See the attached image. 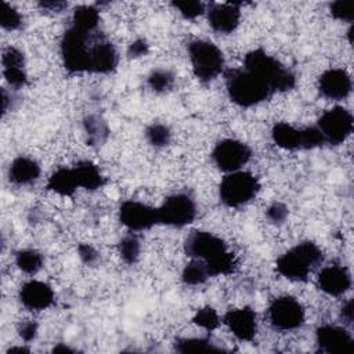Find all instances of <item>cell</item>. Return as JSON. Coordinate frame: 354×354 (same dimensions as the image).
<instances>
[{"label":"cell","instance_id":"1","mask_svg":"<svg viewBox=\"0 0 354 354\" xmlns=\"http://www.w3.org/2000/svg\"><path fill=\"white\" fill-rule=\"evenodd\" d=\"M184 252L191 259L202 260L210 277L230 275L238 267L236 257L228 250L227 243L213 232L194 230L184 242Z\"/></svg>","mask_w":354,"mask_h":354},{"label":"cell","instance_id":"2","mask_svg":"<svg viewBox=\"0 0 354 354\" xmlns=\"http://www.w3.org/2000/svg\"><path fill=\"white\" fill-rule=\"evenodd\" d=\"M102 35L100 29L86 30L69 25L59 43L64 68L69 73H90V55Z\"/></svg>","mask_w":354,"mask_h":354},{"label":"cell","instance_id":"3","mask_svg":"<svg viewBox=\"0 0 354 354\" xmlns=\"http://www.w3.org/2000/svg\"><path fill=\"white\" fill-rule=\"evenodd\" d=\"M224 80L230 100L241 108L261 104L274 94L263 79L243 66L224 71Z\"/></svg>","mask_w":354,"mask_h":354},{"label":"cell","instance_id":"4","mask_svg":"<svg viewBox=\"0 0 354 354\" xmlns=\"http://www.w3.org/2000/svg\"><path fill=\"white\" fill-rule=\"evenodd\" d=\"M324 261V252L311 242L303 241L288 249L275 261V270L289 281L306 282L310 274Z\"/></svg>","mask_w":354,"mask_h":354},{"label":"cell","instance_id":"5","mask_svg":"<svg viewBox=\"0 0 354 354\" xmlns=\"http://www.w3.org/2000/svg\"><path fill=\"white\" fill-rule=\"evenodd\" d=\"M243 68L263 79L274 93H285L296 86L295 73L263 48L249 51L243 58Z\"/></svg>","mask_w":354,"mask_h":354},{"label":"cell","instance_id":"6","mask_svg":"<svg viewBox=\"0 0 354 354\" xmlns=\"http://www.w3.org/2000/svg\"><path fill=\"white\" fill-rule=\"evenodd\" d=\"M188 58L191 61L195 77L202 83H210L224 73L223 51L209 40H192L188 47Z\"/></svg>","mask_w":354,"mask_h":354},{"label":"cell","instance_id":"7","mask_svg":"<svg viewBox=\"0 0 354 354\" xmlns=\"http://www.w3.org/2000/svg\"><path fill=\"white\" fill-rule=\"evenodd\" d=\"M260 191L259 178L243 170L227 173L218 187L220 201L227 207H241L257 196Z\"/></svg>","mask_w":354,"mask_h":354},{"label":"cell","instance_id":"8","mask_svg":"<svg viewBox=\"0 0 354 354\" xmlns=\"http://www.w3.org/2000/svg\"><path fill=\"white\" fill-rule=\"evenodd\" d=\"M353 126L354 119L351 112L340 105L325 111L317 122V127L321 131L325 144L332 145L343 144L350 137Z\"/></svg>","mask_w":354,"mask_h":354},{"label":"cell","instance_id":"9","mask_svg":"<svg viewBox=\"0 0 354 354\" xmlns=\"http://www.w3.org/2000/svg\"><path fill=\"white\" fill-rule=\"evenodd\" d=\"M156 209L159 223L174 228H183L191 224L196 217L195 201L183 192L167 196Z\"/></svg>","mask_w":354,"mask_h":354},{"label":"cell","instance_id":"10","mask_svg":"<svg viewBox=\"0 0 354 354\" xmlns=\"http://www.w3.org/2000/svg\"><path fill=\"white\" fill-rule=\"evenodd\" d=\"M268 321L278 330L299 329L306 319V313L299 300L292 296L275 297L267 310Z\"/></svg>","mask_w":354,"mask_h":354},{"label":"cell","instance_id":"11","mask_svg":"<svg viewBox=\"0 0 354 354\" xmlns=\"http://www.w3.org/2000/svg\"><path fill=\"white\" fill-rule=\"evenodd\" d=\"M210 156L218 170L232 173L241 170L250 160L252 149L239 140L224 138L214 145Z\"/></svg>","mask_w":354,"mask_h":354},{"label":"cell","instance_id":"12","mask_svg":"<svg viewBox=\"0 0 354 354\" xmlns=\"http://www.w3.org/2000/svg\"><path fill=\"white\" fill-rule=\"evenodd\" d=\"M119 221L130 232H141L151 230L159 223L158 209L138 202V201H124L119 206Z\"/></svg>","mask_w":354,"mask_h":354},{"label":"cell","instance_id":"13","mask_svg":"<svg viewBox=\"0 0 354 354\" xmlns=\"http://www.w3.org/2000/svg\"><path fill=\"white\" fill-rule=\"evenodd\" d=\"M315 342L318 351L325 354H350L353 351V336L344 326L332 324L318 326Z\"/></svg>","mask_w":354,"mask_h":354},{"label":"cell","instance_id":"14","mask_svg":"<svg viewBox=\"0 0 354 354\" xmlns=\"http://www.w3.org/2000/svg\"><path fill=\"white\" fill-rule=\"evenodd\" d=\"M317 88L324 98L339 101L350 95L353 88L351 76L342 68H330L324 71L317 82Z\"/></svg>","mask_w":354,"mask_h":354},{"label":"cell","instance_id":"15","mask_svg":"<svg viewBox=\"0 0 354 354\" xmlns=\"http://www.w3.org/2000/svg\"><path fill=\"white\" fill-rule=\"evenodd\" d=\"M223 322L241 342H252L257 335V315L248 306L228 310L223 317Z\"/></svg>","mask_w":354,"mask_h":354},{"label":"cell","instance_id":"16","mask_svg":"<svg viewBox=\"0 0 354 354\" xmlns=\"http://www.w3.org/2000/svg\"><path fill=\"white\" fill-rule=\"evenodd\" d=\"M241 3H210L206 17L210 28L223 35L232 33L241 21Z\"/></svg>","mask_w":354,"mask_h":354},{"label":"cell","instance_id":"17","mask_svg":"<svg viewBox=\"0 0 354 354\" xmlns=\"http://www.w3.org/2000/svg\"><path fill=\"white\" fill-rule=\"evenodd\" d=\"M18 299L25 308L30 311H43L54 304L55 295L48 283L30 279L21 286Z\"/></svg>","mask_w":354,"mask_h":354},{"label":"cell","instance_id":"18","mask_svg":"<svg viewBox=\"0 0 354 354\" xmlns=\"http://www.w3.org/2000/svg\"><path fill=\"white\" fill-rule=\"evenodd\" d=\"M317 286L329 296H342L351 288V274L344 266H326L318 272Z\"/></svg>","mask_w":354,"mask_h":354},{"label":"cell","instance_id":"19","mask_svg":"<svg viewBox=\"0 0 354 354\" xmlns=\"http://www.w3.org/2000/svg\"><path fill=\"white\" fill-rule=\"evenodd\" d=\"M40 165L29 156H17L8 167V180L15 185H30L39 180Z\"/></svg>","mask_w":354,"mask_h":354},{"label":"cell","instance_id":"20","mask_svg":"<svg viewBox=\"0 0 354 354\" xmlns=\"http://www.w3.org/2000/svg\"><path fill=\"white\" fill-rule=\"evenodd\" d=\"M272 141L282 149H304V129H297L286 122L275 123L271 130Z\"/></svg>","mask_w":354,"mask_h":354},{"label":"cell","instance_id":"21","mask_svg":"<svg viewBox=\"0 0 354 354\" xmlns=\"http://www.w3.org/2000/svg\"><path fill=\"white\" fill-rule=\"evenodd\" d=\"M72 169L76 176L79 188L87 191H97L104 187L105 177L101 173L100 167L91 160H80Z\"/></svg>","mask_w":354,"mask_h":354},{"label":"cell","instance_id":"22","mask_svg":"<svg viewBox=\"0 0 354 354\" xmlns=\"http://www.w3.org/2000/svg\"><path fill=\"white\" fill-rule=\"evenodd\" d=\"M77 188L79 184L72 167H59L47 180V189L61 196H72Z\"/></svg>","mask_w":354,"mask_h":354},{"label":"cell","instance_id":"23","mask_svg":"<svg viewBox=\"0 0 354 354\" xmlns=\"http://www.w3.org/2000/svg\"><path fill=\"white\" fill-rule=\"evenodd\" d=\"M83 129L87 137L86 138L87 145L90 147H101L109 136V129L106 122L98 115L86 116L83 120Z\"/></svg>","mask_w":354,"mask_h":354},{"label":"cell","instance_id":"24","mask_svg":"<svg viewBox=\"0 0 354 354\" xmlns=\"http://www.w3.org/2000/svg\"><path fill=\"white\" fill-rule=\"evenodd\" d=\"M71 25L86 29V30H95L100 26V11L93 4H83L77 6L72 14Z\"/></svg>","mask_w":354,"mask_h":354},{"label":"cell","instance_id":"25","mask_svg":"<svg viewBox=\"0 0 354 354\" xmlns=\"http://www.w3.org/2000/svg\"><path fill=\"white\" fill-rule=\"evenodd\" d=\"M15 264L19 271L28 275H35L43 268L44 257L36 249H21L15 253Z\"/></svg>","mask_w":354,"mask_h":354},{"label":"cell","instance_id":"26","mask_svg":"<svg viewBox=\"0 0 354 354\" xmlns=\"http://www.w3.org/2000/svg\"><path fill=\"white\" fill-rule=\"evenodd\" d=\"M174 350L178 353H202V351H213L220 353L224 348L217 347L207 337H178L173 343Z\"/></svg>","mask_w":354,"mask_h":354},{"label":"cell","instance_id":"27","mask_svg":"<svg viewBox=\"0 0 354 354\" xmlns=\"http://www.w3.org/2000/svg\"><path fill=\"white\" fill-rule=\"evenodd\" d=\"M209 278L212 277L206 264L198 259H192L188 264H185L181 272V281L187 286L203 285Z\"/></svg>","mask_w":354,"mask_h":354},{"label":"cell","instance_id":"28","mask_svg":"<svg viewBox=\"0 0 354 354\" xmlns=\"http://www.w3.org/2000/svg\"><path fill=\"white\" fill-rule=\"evenodd\" d=\"M118 252H119L120 259L126 264H129V266L136 264L138 261L140 253H141V243H140L138 236L133 232L123 236L118 243Z\"/></svg>","mask_w":354,"mask_h":354},{"label":"cell","instance_id":"29","mask_svg":"<svg viewBox=\"0 0 354 354\" xmlns=\"http://www.w3.org/2000/svg\"><path fill=\"white\" fill-rule=\"evenodd\" d=\"M174 80H176L174 73L163 68L153 69L147 77V83L149 88L155 93H166L171 90L174 86Z\"/></svg>","mask_w":354,"mask_h":354},{"label":"cell","instance_id":"30","mask_svg":"<svg viewBox=\"0 0 354 354\" xmlns=\"http://www.w3.org/2000/svg\"><path fill=\"white\" fill-rule=\"evenodd\" d=\"M145 138L155 148L166 147L171 140L170 129L163 123H152L145 129Z\"/></svg>","mask_w":354,"mask_h":354},{"label":"cell","instance_id":"31","mask_svg":"<svg viewBox=\"0 0 354 354\" xmlns=\"http://www.w3.org/2000/svg\"><path fill=\"white\" fill-rule=\"evenodd\" d=\"M192 322L196 326H199V328H202L205 330L212 332L216 328H218L221 319H220L217 311L213 307L206 306V307H202V308L196 310V313H195V315L192 318Z\"/></svg>","mask_w":354,"mask_h":354},{"label":"cell","instance_id":"32","mask_svg":"<svg viewBox=\"0 0 354 354\" xmlns=\"http://www.w3.org/2000/svg\"><path fill=\"white\" fill-rule=\"evenodd\" d=\"M171 6L181 14L185 19H195L206 14V4L199 0H177L171 1Z\"/></svg>","mask_w":354,"mask_h":354},{"label":"cell","instance_id":"33","mask_svg":"<svg viewBox=\"0 0 354 354\" xmlns=\"http://www.w3.org/2000/svg\"><path fill=\"white\" fill-rule=\"evenodd\" d=\"M0 8V25L6 30H17L22 26V15L17 8H14L11 4L1 1Z\"/></svg>","mask_w":354,"mask_h":354},{"label":"cell","instance_id":"34","mask_svg":"<svg viewBox=\"0 0 354 354\" xmlns=\"http://www.w3.org/2000/svg\"><path fill=\"white\" fill-rule=\"evenodd\" d=\"M1 65H3V68H22V69H25V55L19 48H17L14 46H8L3 50Z\"/></svg>","mask_w":354,"mask_h":354},{"label":"cell","instance_id":"35","mask_svg":"<svg viewBox=\"0 0 354 354\" xmlns=\"http://www.w3.org/2000/svg\"><path fill=\"white\" fill-rule=\"evenodd\" d=\"M3 76L7 84L15 90L22 88L28 84L26 71L22 68H3Z\"/></svg>","mask_w":354,"mask_h":354},{"label":"cell","instance_id":"36","mask_svg":"<svg viewBox=\"0 0 354 354\" xmlns=\"http://www.w3.org/2000/svg\"><path fill=\"white\" fill-rule=\"evenodd\" d=\"M329 11L335 19L344 21V22H353V19H354V11L351 8V4L347 1L337 0V1L330 3Z\"/></svg>","mask_w":354,"mask_h":354},{"label":"cell","instance_id":"37","mask_svg":"<svg viewBox=\"0 0 354 354\" xmlns=\"http://www.w3.org/2000/svg\"><path fill=\"white\" fill-rule=\"evenodd\" d=\"M288 214H289V209L282 202H272L266 210L267 220L275 225L285 223V220L288 218Z\"/></svg>","mask_w":354,"mask_h":354},{"label":"cell","instance_id":"38","mask_svg":"<svg viewBox=\"0 0 354 354\" xmlns=\"http://www.w3.org/2000/svg\"><path fill=\"white\" fill-rule=\"evenodd\" d=\"M149 53V44L145 39L140 37L131 41L127 47V57L129 58H141Z\"/></svg>","mask_w":354,"mask_h":354},{"label":"cell","instance_id":"39","mask_svg":"<svg viewBox=\"0 0 354 354\" xmlns=\"http://www.w3.org/2000/svg\"><path fill=\"white\" fill-rule=\"evenodd\" d=\"M37 330H39V326H37V324H36L35 321H30V319H29V321H24V322H21L19 326H18V336H19L24 342L29 343V342H32V340L36 339Z\"/></svg>","mask_w":354,"mask_h":354},{"label":"cell","instance_id":"40","mask_svg":"<svg viewBox=\"0 0 354 354\" xmlns=\"http://www.w3.org/2000/svg\"><path fill=\"white\" fill-rule=\"evenodd\" d=\"M79 257L86 264H94L98 260V252L88 243H80L77 246Z\"/></svg>","mask_w":354,"mask_h":354},{"label":"cell","instance_id":"41","mask_svg":"<svg viewBox=\"0 0 354 354\" xmlns=\"http://www.w3.org/2000/svg\"><path fill=\"white\" fill-rule=\"evenodd\" d=\"M37 6L44 10V11H50V12H61L68 7L66 1H61V0H44V1H39Z\"/></svg>","mask_w":354,"mask_h":354},{"label":"cell","instance_id":"42","mask_svg":"<svg viewBox=\"0 0 354 354\" xmlns=\"http://www.w3.org/2000/svg\"><path fill=\"white\" fill-rule=\"evenodd\" d=\"M340 318L343 319V322L346 325H351L353 324V318H354V300L348 299L340 308Z\"/></svg>","mask_w":354,"mask_h":354},{"label":"cell","instance_id":"43","mask_svg":"<svg viewBox=\"0 0 354 354\" xmlns=\"http://www.w3.org/2000/svg\"><path fill=\"white\" fill-rule=\"evenodd\" d=\"M1 102H3V116H4L10 108V102L12 104V95H11V93L8 94L6 88L1 90Z\"/></svg>","mask_w":354,"mask_h":354},{"label":"cell","instance_id":"44","mask_svg":"<svg viewBox=\"0 0 354 354\" xmlns=\"http://www.w3.org/2000/svg\"><path fill=\"white\" fill-rule=\"evenodd\" d=\"M73 351H75V348H72L69 346H65L62 343L54 346V348H53V353H73Z\"/></svg>","mask_w":354,"mask_h":354},{"label":"cell","instance_id":"45","mask_svg":"<svg viewBox=\"0 0 354 354\" xmlns=\"http://www.w3.org/2000/svg\"><path fill=\"white\" fill-rule=\"evenodd\" d=\"M30 350L25 346H12L7 350V354H11V353H29Z\"/></svg>","mask_w":354,"mask_h":354}]
</instances>
